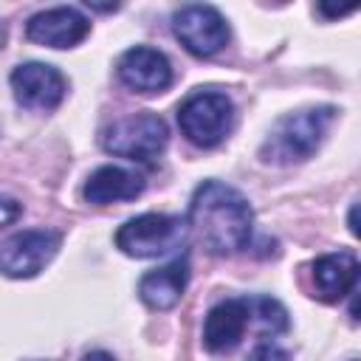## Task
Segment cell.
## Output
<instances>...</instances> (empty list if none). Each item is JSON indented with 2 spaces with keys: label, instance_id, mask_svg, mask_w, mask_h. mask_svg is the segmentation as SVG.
<instances>
[{
  "label": "cell",
  "instance_id": "obj_1",
  "mask_svg": "<svg viewBox=\"0 0 361 361\" xmlns=\"http://www.w3.org/2000/svg\"><path fill=\"white\" fill-rule=\"evenodd\" d=\"M186 228L209 254L228 257L248 245L254 212L234 186L220 180H203L189 200Z\"/></svg>",
  "mask_w": 361,
  "mask_h": 361
},
{
  "label": "cell",
  "instance_id": "obj_2",
  "mask_svg": "<svg viewBox=\"0 0 361 361\" xmlns=\"http://www.w3.org/2000/svg\"><path fill=\"white\" fill-rule=\"evenodd\" d=\"M336 121V107H307L290 116H282L268 133L259 155L265 164H299L307 161L324 141L330 124Z\"/></svg>",
  "mask_w": 361,
  "mask_h": 361
},
{
  "label": "cell",
  "instance_id": "obj_3",
  "mask_svg": "<svg viewBox=\"0 0 361 361\" xmlns=\"http://www.w3.org/2000/svg\"><path fill=\"white\" fill-rule=\"evenodd\" d=\"M102 149L127 161H152L164 152L166 141H169V130L166 121L152 113V110H141V113H130L116 118L113 124H107L99 135Z\"/></svg>",
  "mask_w": 361,
  "mask_h": 361
},
{
  "label": "cell",
  "instance_id": "obj_4",
  "mask_svg": "<svg viewBox=\"0 0 361 361\" xmlns=\"http://www.w3.org/2000/svg\"><path fill=\"white\" fill-rule=\"evenodd\" d=\"M178 124L195 147H217L234 127V104L226 93L195 90L178 104Z\"/></svg>",
  "mask_w": 361,
  "mask_h": 361
},
{
  "label": "cell",
  "instance_id": "obj_5",
  "mask_svg": "<svg viewBox=\"0 0 361 361\" xmlns=\"http://www.w3.org/2000/svg\"><path fill=\"white\" fill-rule=\"evenodd\" d=\"M189 228L186 220L178 214H138L133 220H127L118 231H116V245L135 259H149V257H164L175 248L183 245Z\"/></svg>",
  "mask_w": 361,
  "mask_h": 361
},
{
  "label": "cell",
  "instance_id": "obj_6",
  "mask_svg": "<svg viewBox=\"0 0 361 361\" xmlns=\"http://www.w3.org/2000/svg\"><path fill=\"white\" fill-rule=\"evenodd\" d=\"M62 234L54 228H25L0 243V274L11 279L37 276L59 251Z\"/></svg>",
  "mask_w": 361,
  "mask_h": 361
},
{
  "label": "cell",
  "instance_id": "obj_7",
  "mask_svg": "<svg viewBox=\"0 0 361 361\" xmlns=\"http://www.w3.org/2000/svg\"><path fill=\"white\" fill-rule=\"evenodd\" d=\"M172 31L195 56H214L228 42V23L214 6L189 3L172 14Z\"/></svg>",
  "mask_w": 361,
  "mask_h": 361
},
{
  "label": "cell",
  "instance_id": "obj_8",
  "mask_svg": "<svg viewBox=\"0 0 361 361\" xmlns=\"http://www.w3.org/2000/svg\"><path fill=\"white\" fill-rule=\"evenodd\" d=\"M65 76L45 62H23L11 71V93L25 110H54L65 99Z\"/></svg>",
  "mask_w": 361,
  "mask_h": 361
},
{
  "label": "cell",
  "instance_id": "obj_9",
  "mask_svg": "<svg viewBox=\"0 0 361 361\" xmlns=\"http://www.w3.org/2000/svg\"><path fill=\"white\" fill-rule=\"evenodd\" d=\"M254 327L251 319V299L248 296H231L217 302L203 322V347L209 353H228L234 350L245 330Z\"/></svg>",
  "mask_w": 361,
  "mask_h": 361
},
{
  "label": "cell",
  "instance_id": "obj_10",
  "mask_svg": "<svg viewBox=\"0 0 361 361\" xmlns=\"http://www.w3.org/2000/svg\"><path fill=\"white\" fill-rule=\"evenodd\" d=\"M116 73L133 93H161L172 85V65L166 54L149 45L127 48L116 62Z\"/></svg>",
  "mask_w": 361,
  "mask_h": 361
},
{
  "label": "cell",
  "instance_id": "obj_11",
  "mask_svg": "<svg viewBox=\"0 0 361 361\" xmlns=\"http://www.w3.org/2000/svg\"><path fill=\"white\" fill-rule=\"evenodd\" d=\"M90 34V20L73 6H56L37 11L25 23V37L48 48H73Z\"/></svg>",
  "mask_w": 361,
  "mask_h": 361
},
{
  "label": "cell",
  "instance_id": "obj_12",
  "mask_svg": "<svg viewBox=\"0 0 361 361\" xmlns=\"http://www.w3.org/2000/svg\"><path fill=\"white\" fill-rule=\"evenodd\" d=\"M189 285V257L180 254L172 262L147 271L138 279V296L149 310H172Z\"/></svg>",
  "mask_w": 361,
  "mask_h": 361
},
{
  "label": "cell",
  "instance_id": "obj_13",
  "mask_svg": "<svg viewBox=\"0 0 361 361\" xmlns=\"http://www.w3.org/2000/svg\"><path fill=\"white\" fill-rule=\"evenodd\" d=\"M358 259L350 251H333L313 259V288L322 302H338L355 290Z\"/></svg>",
  "mask_w": 361,
  "mask_h": 361
},
{
  "label": "cell",
  "instance_id": "obj_14",
  "mask_svg": "<svg viewBox=\"0 0 361 361\" xmlns=\"http://www.w3.org/2000/svg\"><path fill=\"white\" fill-rule=\"evenodd\" d=\"M144 192V175L127 166H99L96 172L87 175L82 195L87 203L104 206V203H116V200H135Z\"/></svg>",
  "mask_w": 361,
  "mask_h": 361
},
{
  "label": "cell",
  "instance_id": "obj_15",
  "mask_svg": "<svg viewBox=\"0 0 361 361\" xmlns=\"http://www.w3.org/2000/svg\"><path fill=\"white\" fill-rule=\"evenodd\" d=\"M248 299H251V319L257 333L279 336L288 330V310L282 307V302L271 296H248Z\"/></svg>",
  "mask_w": 361,
  "mask_h": 361
},
{
  "label": "cell",
  "instance_id": "obj_16",
  "mask_svg": "<svg viewBox=\"0 0 361 361\" xmlns=\"http://www.w3.org/2000/svg\"><path fill=\"white\" fill-rule=\"evenodd\" d=\"M248 361H288V353L274 341H262V344H257L251 350Z\"/></svg>",
  "mask_w": 361,
  "mask_h": 361
},
{
  "label": "cell",
  "instance_id": "obj_17",
  "mask_svg": "<svg viewBox=\"0 0 361 361\" xmlns=\"http://www.w3.org/2000/svg\"><path fill=\"white\" fill-rule=\"evenodd\" d=\"M20 214H23V203H20V200H14V197H0V228H3V226H11Z\"/></svg>",
  "mask_w": 361,
  "mask_h": 361
},
{
  "label": "cell",
  "instance_id": "obj_18",
  "mask_svg": "<svg viewBox=\"0 0 361 361\" xmlns=\"http://www.w3.org/2000/svg\"><path fill=\"white\" fill-rule=\"evenodd\" d=\"M316 8H319V11L324 14V17H344V14H350V11L355 8V6H338V8H336V6H327V3H319Z\"/></svg>",
  "mask_w": 361,
  "mask_h": 361
},
{
  "label": "cell",
  "instance_id": "obj_19",
  "mask_svg": "<svg viewBox=\"0 0 361 361\" xmlns=\"http://www.w3.org/2000/svg\"><path fill=\"white\" fill-rule=\"evenodd\" d=\"M82 361H116V358L110 353H104V350H90V353H85Z\"/></svg>",
  "mask_w": 361,
  "mask_h": 361
},
{
  "label": "cell",
  "instance_id": "obj_20",
  "mask_svg": "<svg viewBox=\"0 0 361 361\" xmlns=\"http://www.w3.org/2000/svg\"><path fill=\"white\" fill-rule=\"evenodd\" d=\"M350 231H353V234H358V226H355V206L350 209Z\"/></svg>",
  "mask_w": 361,
  "mask_h": 361
},
{
  "label": "cell",
  "instance_id": "obj_21",
  "mask_svg": "<svg viewBox=\"0 0 361 361\" xmlns=\"http://www.w3.org/2000/svg\"><path fill=\"white\" fill-rule=\"evenodd\" d=\"M6 42V28H3V23H0V45Z\"/></svg>",
  "mask_w": 361,
  "mask_h": 361
}]
</instances>
